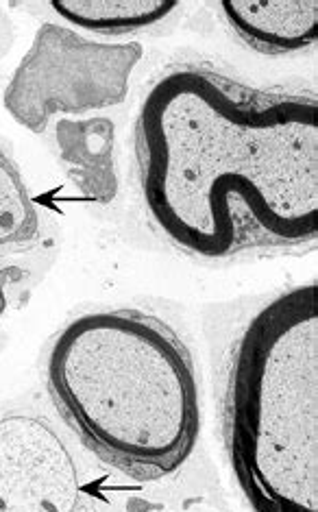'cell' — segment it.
Here are the masks:
<instances>
[{"label":"cell","instance_id":"9","mask_svg":"<svg viewBox=\"0 0 318 512\" xmlns=\"http://www.w3.org/2000/svg\"><path fill=\"white\" fill-rule=\"evenodd\" d=\"M40 236V212L20 168L0 151V253L27 251Z\"/></svg>","mask_w":318,"mask_h":512},{"label":"cell","instance_id":"4","mask_svg":"<svg viewBox=\"0 0 318 512\" xmlns=\"http://www.w3.org/2000/svg\"><path fill=\"white\" fill-rule=\"evenodd\" d=\"M142 46L105 44L44 22L5 90V107L35 136L61 114L81 116L127 99Z\"/></svg>","mask_w":318,"mask_h":512},{"label":"cell","instance_id":"6","mask_svg":"<svg viewBox=\"0 0 318 512\" xmlns=\"http://www.w3.org/2000/svg\"><path fill=\"white\" fill-rule=\"evenodd\" d=\"M220 16L242 44L262 55L299 53L318 40L316 0H229L220 3Z\"/></svg>","mask_w":318,"mask_h":512},{"label":"cell","instance_id":"7","mask_svg":"<svg viewBox=\"0 0 318 512\" xmlns=\"http://www.w3.org/2000/svg\"><path fill=\"white\" fill-rule=\"evenodd\" d=\"M59 160L81 194L92 203L107 205L118 194L116 127L109 118H59L55 123Z\"/></svg>","mask_w":318,"mask_h":512},{"label":"cell","instance_id":"1","mask_svg":"<svg viewBox=\"0 0 318 512\" xmlns=\"http://www.w3.org/2000/svg\"><path fill=\"white\" fill-rule=\"evenodd\" d=\"M146 212L199 260L318 238V103L255 90L201 64L164 72L136 123Z\"/></svg>","mask_w":318,"mask_h":512},{"label":"cell","instance_id":"5","mask_svg":"<svg viewBox=\"0 0 318 512\" xmlns=\"http://www.w3.org/2000/svg\"><path fill=\"white\" fill-rule=\"evenodd\" d=\"M0 512H81V475L40 414H0Z\"/></svg>","mask_w":318,"mask_h":512},{"label":"cell","instance_id":"8","mask_svg":"<svg viewBox=\"0 0 318 512\" xmlns=\"http://www.w3.org/2000/svg\"><path fill=\"white\" fill-rule=\"evenodd\" d=\"M51 7L72 27L118 38L155 27L179 5L166 0H53Z\"/></svg>","mask_w":318,"mask_h":512},{"label":"cell","instance_id":"3","mask_svg":"<svg viewBox=\"0 0 318 512\" xmlns=\"http://www.w3.org/2000/svg\"><path fill=\"white\" fill-rule=\"evenodd\" d=\"M231 467L253 512H318V288L279 292L231 351Z\"/></svg>","mask_w":318,"mask_h":512},{"label":"cell","instance_id":"2","mask_svg":"<svg viewBox=\"0 0 318 512\" xmlns=\"http://www.w3.org/2000/svg\"><path fill=\"white\" fill-rule=\"evenodd\" d=\"M46 386L81 441L138 482L173 475L197 445V371L183 340L157 316H77L48 349Z\"/></svg>","mask_w":318,"mask_h":512},{"label":"cell","instance_id":"10","mask_svg":"<svg viewBox=\"0 0 318 512\" xmlns=\"http://www.w3.org/2000/svg\"><path fill=\"white\" fill-rule=\"evenodd\" d=\"M16 268H0V319L9 308V286L14 282Z\"/></svg>","mask_w":318,"mask_h":512}]
</instances>
